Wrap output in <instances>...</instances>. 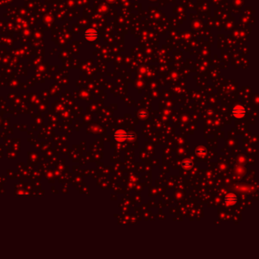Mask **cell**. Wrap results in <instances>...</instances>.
<instances>
[{"label":"cell","instance_id":"8992f818","mask_svg":"<svg viewBox=\"0 0 259 259\" xmlns=\"http://www.w3.org/2000/svg\"><path fill=\"white\" fill-rule=\"evenodd\" d=\"M195 153L198 155L199 157L202 158V157H204L206 155V154H207V150H206V148H204V147H198V148L195 150Z\"/></svg>","mask_w":259,"mask_h":259},{"label":"cell","instance_id":"6da1fadb","mask_svg":"<svg viewBox=\"0 0 259 259\" xmlns=\"http://www.w3.org/2000/svg\"><path fill=\"white\" fill-rule=\"evenodd\" d=\"M245 113L246 111H245V107L241 105H237L232 109V115L236 119H242L244 117Z\"/></svg>","mask_w":259,"mask_h":259},{"label":"cell","instance_id":"3957f363","mask_svg":"<svg viewBox=\"0 0 259 259\" xmlns=\"http://www.w3.org/2000/svg\"><path fill=\"white\" fill-rule=\"evenodd\" d=\"M238 201V198L236 197V194L233 193H229L227 194L224 197V202L227 206H233L235 205Z\"/></svg>","mask_w":259,"mask_h":259},{"label":"cell","instance_id":"52a82bcc","mask_svg":"<svg viewBox=\"0 0 259 259\" xmlns=\"http://www.w3.org/2000/svg\"><path fill=\"white\" fill-rule=\"evenodd\" d=\"M148 113L144 110H141V111L139 112L138 114V118L141 119V120H144L147 119L148 117Z\"/></svg>","mask_w":259,"mask_h":259},{"label":"cell","instance_id":"277c9868","mask_svg":"<svg viewBox=\"0 0 259 259\" xmlns=\"http://www.w3.org/2000/svg\"><path fill=\"white\" fill-rule=\"evenodd\" d=\"M114 138L118 142H123L127 138V132L123 129L117 130L114 133Z\"/></svg>","mask_w":259,"mask_h":259},{"label":"cell","instance_id":"7a4b0ae2","mask_svg":"<svg viewBox=\"0 0 259 259\" xmlns=\"http://www.w3.org/2000/svg\"><path fill=\"white\" fill-rule=\"evenodd\" d=\"M98 36H99L98 32L96 30H94V29H88V30H85L83 34L84 38L87 40H89V41L95 40L98 37Z\"/></svg>","mask_w":259,"mask_h":259},{"label":"cell","instance_id":"ba28073f","mask_svg":"<svg viewBox=\"0 0 259 259\" xmlns=\"http://www.w3.org/2000/svg\"><path fill=\"white\" fill-rule=\"evenodd\" d=\"M135 138V134L134 133L132 132H127V138L126 140H129V141H133Z\"/></svg>","mask_w":259,"mask_h":259},{"label":"cell","instance_id":"5b68a950","mask_svg":"<svg viewBox=\"0 0 259 259\" xmlns=\"http://www.w3.org/2000/svg\"><path fill=\"white\" fill-rule=\"evenodd\" d=\"M182 167L185 169H190L193 167V163L189 160H184L182 162Z\"/></svg>","mask_w":259,"mask_h":259}]
</instances>
